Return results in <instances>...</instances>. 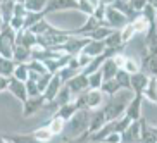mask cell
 <instances>
[{"label": "cell", "instance_id": "obj_1", "mask_svg": "<svg viewBox=\"0 0 157 143\" xmlns=\"http://www.w3.org/2000/svg\"><path fill=\"white\" fill-rule=\"evenodd\" d=\"M88 129H90V111L81 109L66 122L62 136L66 138V141L67 140H74V138L83 136V134H88Z\"/></svg>", "mask_w": 157, "mask_h": 143}, {"label": "cell", "instance_id": "obj_2", "mask_svg": "<svg viewBox=\"0 0 157 143\" xmlns=\"http://www.w3.org/2000/svg\"><path fill=\"white\" fill-rule=\"evenodd\" d=\"M129 95H114V97H109V100L104 103V105L100 107L102 111H104V115H105V121L109 122V121H116L119 119V117H123L124 115V111H126V105H128L129 102Z\"/></svg>", "mask_w": 157, "mask_h": 143}, {"label": "cell", "instance_id": "obj_3", "mask_svg": "<svg viewBox=\"0 0 157 143\" xmlns=\"http://www.w3.org/2000/svg\"><path fill=\"white\" fill-rule=\"evenodd\" d=\"M16 35L17 33L10 28L9 24H4V28L0 31V57L12 59L14 47H16Z\"/></svg>", "mask_w": 157, "mask_h": 143}, {"label": "cell", "instance_id": "obj_4", "mask_svg": "<svg viewBox=\"0 0 157 143\" xmlns=\"http://www.w3.org/2000/svg\"><path fill=\"white\" fill-rule=\"evenodd\" d=\"M88 42H90V40L85 38V36H74V35H71V36L66 40V43H62L60 47H56L54 50L60 52V54H67V55H71V57H76L83 52V48L86 47Z\"/></svg>", "mask_w": 157, "mask_h": 143}, {"label": "cell", "instance_id": "obj_5", "mask_svg": "<svg viewBox=\"0 0 157 143\" xmlns=\"http://www.w3.org/2000/svg\"><path fill=\"white\" fill-rule=\"evenodd\" d=\"M104 23H105V26H107V28H111L112 31H121V29L124 28L129 21L123 14H121L119 10H116L114 7H111V5H109V2H107V5H105V16H104Z\"/></svg>", "mask_w": 157, "mask_h": 143}, {"label": "cell", "instance_id": "obj_6", "mask_svg": "<svg viewBox=\"0 0 157 143\" xmlns=\"http://www.w3.org/2000/svg\"><path fill=\"white\" fill-rule=\"evenodd\" d=\"M140 71L143 74H147L148 78L157 79V54H148L143 50L140 55Z\"/></svg>", "mask_w": 157, "mask_h": 143}, {"label": "cell", "instance_id": "obj_7", "mask_svg": "<svg viewBox=\"0 0 157 143\" xmlns=\"http://www.w3.org/2000/svg\"><path fill=\"white\" fill-rule=\"evenodd\" d=\"M45 107H47V100L43 98V95L28 97V100L23 103V117H31V115L38 114L40 111H43Z\"/></svg>", "mask_w": 157, "mask_h": 143}, {"label": "cell", "instance_id": "obj_8", "mask_svg": "<svg viewBox=\"0 0 157 143\" xmlns=\"http://www.w3.org/2000/svg\"><path fill=\"white\" fill-rule=\"evenodd\" d=\"M64 86L67 88L71 92V95L76 98V97H79V95H83L85 92H88V76L79 73L78 76H74L71 81H67Z\"/></svg>", "mask_w": 157, "mask_h": 143}, {"label": "cell", "instance_id": "obj_9", "mask_svg": "<svg viewBox=\"0 0 157 143\" xmlns=\"http://www.w3.org/2000/svg\"><path fill=\"white\" fill-rule=\"evenodd\" d=\"M142 102H143L142 95H133L129 98L128 105H126V111H124V117H128L131 122L142 119Z\"/></svg>", "mask_w": 157, "mask_h": 143}, {"label": "cell", "instance_id": "obj_10", "mask_svg": "<svg viewBox=\"0 0 157 143\" xmlns=\"http://www.w3.org/2000/svg\"><path fill=\"white\" fill-rule=\"evenodd\" d=\"M60 10H78V2L76 0H48L43 14L47 16L52 12H60Z\"/></svg>", "mask_w": 157, "mask_h": 143}, {"label": "cell", "instance_id": "obj_11", "mask_svg": "<svg viewBox=\"0 0 157 143\" xmlns=\"http://www.w3.org/2000/svg\"><path fill=\"white\" fill-rule=\"evenodd\" d=\"M7 92H9L10 95L16 98V100L21 102V103H24V102L28 100L26 83H23V81H17V79L10 78V79H9V88H7Z\"/></svg>", "mask_w": 157, "mask_h": 143}, {"label": "cell", "instance_id": "obj_12", "mask_svg": "<svg viewBox=\"0 0 157 143\" xmlns=\"http://www.w3.org/2000/svg\"><path fill=\"white\" fill-rule=\"evenodd\" d=\"M105 124H107V121H105V115H104L102 109L90 111V129H88V134H95Z\"/></svg>", "mask_w": 157, "mask_h": 143}, {"label": "cell", "instance_id": "obj_13", "mask_svg": "<svg viewBox=\"0 0 157 143\" xmlns=\"http://www.w3.org/2000/svg\"><path fill=\"white\" fill-rule=\"evenodd\" d=\"M121 143H140V121H135L119 134Z\"/></svg>", "mask_w": 157, "mask_h": 143}, {"label": "cell", "instance_id": "obj_14", "mask_svg": "<svg viewBox=\"0 0 157 143\" xmlns=\"http://www.w3.org/2000/svg\"><path fill=\"white\" fill-rule=\"evenodd\" d=\"M16 45H21V47H26L29 50H33L35 47L38 45V40H36V35H33L29 29H23L16 35Z\"/></svg>", "mask_w": 157, "mask_h": 143}, {"label": "cell", "instance_id": "obj_15", "mask_svg": "<svg viewBox=\"0 0 157 143\" xmlns=\"http://www.w3.org/2000/svg\"><path fill=\"white\" fill-rule=\"evenodd\" d=\"M62 86H64V83L60 81L59 74H54L52 79H50V83H48V86H47V90L43 92V98L47 100V103H50V102L57 97V93L60 92V88Z\"/></svg>", "mask_w": 157, "mask_h": 143}, {"label": "cell", "instance_id": "obj_16", "mask_svg": "<svg viewBox=\"0 0 157 143\" xmlns=\"http://www.w3.org/2000/svg\"><path fill=\"white\" fill-rule=\"evenodd\" d=\"M78 111H81V109H79L78 103L73 100L71 103H67V105H64V107H60V109H57V111L54 112L52 115H54V117H57V119H60V121H64V122H67V121H69Z\"/></svg>", "mask_w": 157, "mask_h": 143}, {"label": "cell", "instance_id": "obj_17", "mask_svg": "<svg viewBox=\"0 0 157 143\" xmlns=\"http://www.w3.org/2000/svg\"><path fill=\"white\" fill-rule=\"evenodd\" d=\"M147 83H148V76L143 74L142 71L133 74L131 76V92H133V95H142L143 97V90L147 88Z\"/></svg>", "mask_w": 157, "mask_h": 143}, {"label": "cell", "instance_id": "obj_18", "mask_svg": "<svg viewBox=\"0 0 157 143\" xmlns=\"http://www.w3.org/2000/svg\"><path fill=\"white\" fill-rule=\"evenodd\" d=\"M2 136L9 143H45V141H40L38 138H35L31 133H5Z\"/></svg>", "mask_w": 157, "mask_h": 143}, {"label": "cell", "instance_id": "obj_19", "mask_svg": "<svg viewBox=\"0 0 157 143\" xmlns=\"http://www.w3.org/2000/svg\"><path fill=\"white\" fill-rule=\"evenodd\" d=\"M140 143H157V138L152 131V126L147 122V119H140Z\"/></svg>", "mask_w": 157, "mask_h": 143}, {"label": "cell", "instance_id": "obj_20", "mask_svg": "<svg viewBox=\"0 0 157 143\" xmlns=\"http://www.w3.org/2000/svg\"><path fill=\"white\" fill-rule=\"evenodd\" d=\"M104 52H105V43H104V42H93V40H90V42L86 43V47L83 48V52H81V54L88 55L90 59H95V57H100Z\"/></svg>", "mask_w": 157, "mask_h": 143}, {"label": "cell", "instance_id": "obj_21", "mask_svg": "<svg viewBox=\"0 0 157 143\" xmlns=\"http://www.w3.org/2000/svg\"><path fill=\"white\" fill-rule=\"evenodd\" d=\"M28 71H29V78L28 79H35V81H38L42 76L48 74L47 73L45 64H43V62H38V60H29L28 62Z\"/></svg>", "mask_w": 157, "mask_h": 143}, {"label": "cell", "instance_id": "obj_22", "mask_svg": "<svg viewBox=\"0 0 157 143\" xmlns=\"http://www.w3.org/2000/svg\"><path fill=\"white\" fill-rule=\"evenodd\" d=\"M12 60L16 64H28L31 60V50L26 48V47L16 45L14 47V54H12Z\"/></svg>", "mask_w": 157, "mask_h": 143}, {"label": "cell", "instance_id": "obj_23", "mask_svg": "<svg viewBox=\"0 0 157 143\" xmlns=\"http://www.w3.org/2000/svg\"><path fill=\"white\" fill-rule=\"evenodd\" d=\"M104 43H105V48H112V50H124L126 48V45L121 40V31H112L104 40Z\"/></svg>", "mask_w": 157, "mask_h": 143}, {"label": "cell", "instance_id": "obj_24", "mask_svg": "<svg viewBox=\"0 0 157 143\" xmlns=\"http://www.w3.org/2000/svg\"><path fill=\"white\" fill-rule=\"evenodd\" d=\"M143 100L157 105V79L155 78H148L147 88L143 90Z\"/></svg>", "mask_w": 157, "mask_h": 143}, {"label": "cell", "instance_id": "obj_25", "mask_svg": "<svg viewBox=\"0 0 157 143\" xmlns=\"http://www.w3.org/2000/svg\"><path fill=\"white\" fill-rule=\"evenodd\" d=\"M117 71H119V67L114 64V60H112V59H107L105 62H104V66L100 67V73H102V78H104V81L114 79L116 74H117Z\"/></svg>", "mask_w": 157, "mask_h": 143}, {"label": "cell", "instance_id": "obj_26", "mask_svg": "<svg viewBox=\"0 0 157 143\" xmlns=\"http://www.w3.org/2000/svg\"><path fill=\"white\" fill-rule=\"evenodd\" d=\"M14 5H16V2H12V0L0 2V16H2L4 24L10 23V19H12V16H14Z\"/></svg>", "mask_w": 157, "mask_h": 143}, {"label": "cell", "instance_id": "obj_27", "mask_svg": "<svg viewBox=\"0 0 157 143\" xmlns=\"http://www.w3.org/2000/svg\"><path fill=\"white\" fill-rule=\"evenodd\" d=\"M14 69H16V62L12 59H4L0 57V76L5 79H10L14 76Z\"/></svg>", "mask_w": 157, "mask_h": 143}, {"label": "cell", "instance_id": "obj_28", "mask_svg": "<svg viewBox=\"0 0 157 143\" xmlns=\"http://www.w3.org/2000/svg\"><path fill=\"white\" fill-rule=\"evenodd\" d=\"M45 126L48 128V131L52 133V136H60V134H64L66 122L60 121V119H57V117H54V115H50V119L47 121Z\"/></svg>", "mask_w": 157, "mask_h": 143}, {"label": "cell", "instance_id": "obj_29", "mask_svg": "<svg viewBox=\"0 0 157 143\" xmlns=\"http://www.w3.org/2000/svg\"><path fill=\"white\" fill-rule=\"evenodd\" d=\"M109 59V57L105 55V54H102L100 57H95V59H92V62L85 67L83 71H81V74H85V76H90V74L97 73V71H100V67L104 66V62Z\"/></svg>", "mask_w": 157, "mask_h": 143}, {"label": "cell", "instance_id": "obj_30", "mask_svg": "<svg viewBox=\"0 0 157 143\" xmlns=\"http://www.w3.org/2000/svg\"><path fill=\"white\" fill-rule=\"evenodd\" d=\"M24 7L29 14H43L47 9V0H28L24 2Z\"/></svg>", "mask_w": 157, "mask_h": 143}, {"label": "cell", "instance_id": "obj_31", "mask_svg": "<svg viewBox=\"0 0 157 143\" xmlns=\"http://www.w3.org/2000/svg\"><path fill=\"white\" fill-rule=\"evenodd\" d=\"M100 92H102V95L114 97V95H117V93L123 92V90L119 88V85H117V81H116V79H109V81H104V83H102Z\"/></svg>", "mask_w": 157, "mask_h": 143}, {"label": "cell", "instance_id": "obj_32", "mask_svg": "<svg viewBox=\"0 0 157 143\" xmlns=\"http://www.w3.org/2000/svg\"><path fill=\"white\" fill-rule=\"evenodd\" d=\"M114 79L117 81V85H119V88L123 92H131V76H129L126 71L119 69Z\"/></svg>", "mask_w": 157, "mask_h": 143}, {"label": "cell", "instance_id": "obj_33", "mask_svg": "<svg viewBox=\"0 0 157 143\" xmlns=\"http://www.w3.org/2000/svg\"><path fill=\"white\" fill-rule=\"evenodd\" d=\"M111 33H112L111 28H107V26H100V28H97L95 31L90 33L86 38H88V40H93V42H104Z\"/></svg>", "mask_w": 157, "mask_h": 143}, {"label": "cell", "instance_id": "obj_34", "mask_svg": "<svg viewBox=\"0 0 157 143\" xmlns=\"http://www.w3.org/2000/svg\"><path fill=\"white\" fill-rule=\"evenodd\" d=\"M131 26H133V29H135L136 35H143V36H145V33L148 31V21L143 17L142 14H140L136 19L131 21Z\"/></svg>", "mask_w": 157, "mask_h": 143}, {"label": "cell", "instance_id": "obj_35", "mask_svg": "<svg viewBox=\"0 0 157 143\" xmlns=\"http://www.w3.org/2000/svg\"><path fill=\"white\" fill-rule=\"evenodd\" d=\"M31 134L35 136V138H38L40 141H45V143H52L50 140L54 138V136H52V133L48 131V128H47V126H42V128L33 129Z\"/></svg>", "mask_w": 157, "mask_h": 143}, {"label": "cell", "instance_id": "obj_36", "mask_svg": "<svg viewBox=\"0 0 157 143\" xmlns=\"http://www.w3.org/2000/svg\"><path fill=\"white\" fill-rule=\"evenodd\" d=\"M14 79H17V81H23V83H26L29 78V71H28V64H16V69H14V76H12Z\"/></svg>", "mask_w": 157, "mask_h": 143}, {"label": "cell", "instance_id": "obj_37", "mask_svg": "<svg viewBox=\"0 0 157 143\" xmlns=\"http://www.w3.org/2000/svg\"><path fill=\"white\" fill-rule=\"evenodd\" d=\"M123 71H126L129 76H133V74L140 73V64H138V60L133 59V57H128V55H126L124 66H123Z\"/></svg>", "mask_w": 157, "mask_h": 143}, {"label": "cell", "instance_id": "obj_38", "mask_svg": "<svg viewBox=\"0 0 157 143\" xmlns=\"http://www.w3.org/2000/svg\"><path fill=\"white\" fill-rule=\"evenodd\" d=\"M95 7H97V2L78 0V10H79V12H85L88 17H92V16H93V12H95Z\"/></svg>", "mask_w": 157, "mask_h": 143}, {"label": "cell", "instance_id": "obj_39", "mask_svg": "<svg viewBox=\"0 0 157 143\" xmlns=\"http://www.w3.org/2000/svg\"><path fill=\"white\" fill-rule=\"evenodd\" d=\"M102 83H104V78H102V73L97 71L88 76V90H100Z\"/></svg>", "mask_w": 157, "mask_h": 143}, {"label": "cell", "instance_id": "obj_40", "mask_svg": "<svg viewBox=\"0 0 157 143\" xmlns=\"http://www.w3.org/2000/svg\"><path fill=\"white\" fill-rule=\"evenodd\" d=\"M135 35H136V33H135V29H133V26H131V23H128L124 28L121 29V40H123V43H124V45L129 42V40H133Z\"/></svg>", "mask_w": 157, "mask_h": 143}, {"label": "cell", "instance_id": "obj_41", "mask_svg": "<svg viewBox=\"0 0 157 143\" xmlns=\"http://www.w3.org/2000/svg\"><path fill=\"white\" fill-rule=\"evenodd\" d=\"M26 92H28V97H38V95H42L35 79H28L26 81Z\"/></svg>", "mask_w": 157, "mask_h": 143}, {"label": "cell", "instance_id": "obj_42", "mask_svg": "<svg viewBox=\"0 0 157 143\" xmlns=\"http://www.w3.org/2000/svg\"><path fill=\"white\" fill-rule=\"evenodd\" d=\"M26 7H24V2H16V5H14V16L12 17H26Z\"/></svg>", "mask_w": 157, "mask_h": 143}, {"label": "cell", "instance_id": "obj_43", "mask_svg": "<svg viewBox=\"0 0 157 143\" xmlns=\"http://www.w3.org/2000/svg\"><path fill=\"white\" fill-rule=\"evenodd\" d=\"M50 79H52V74H45V76H42V78L36 81L38 90H40V93H42V95H43V92L47 90V86H48V83H50Z\"/></svg>", "mask_w": 157, "mask_h": 143}, {"label": "cell", "instance_id": "obj_44", "mask_svg": "<svg viewBox=\"0 0 157 143\" xmlns=\"http://www.w3.org/2000/svg\"><path fill=\"white\" fill-rule=\"evenodd\" d=\"M145 4H147V2H143V0H140V2H138V0H129V5H131V9H133L136 14H142Z\"/></svg>", "mask_w": 157, "mask_h": 143}, {"label": "cell", "instance_id": "obj_45", "mask_svg": "<svg viewBox=\"0 0 157 143\" xmlns=\"http://www.w3.org/2000/svg\"><path fill=\"white\" fill-rule=\"evenodd\" d=\"M100 143H121V136L119 134H109V136H105Z\"/></svg>", "mask_w": 157, "mask_h": 143}, {"label": "cell", "instance_id": "obj_46", "mask_svg": "<svg viewBox=\"0 0 157 143\" xmlns=\"http://www.w3.org/2000/svg\"><path fill=\"white\" fill-rule=\"evenodd\" d=\"M64 143H92L90 141V134H83V136H79V138H74V140H67Z\"/></svg>", "mask_w": 157, "mask_h": 143}, {"label": "cell", "instance_id": "obj_47", "mask_svg": "<svg viewBox=\"0 0 157 143\" xmlns=\"http://www.w3.org/2000/svg\"><path fill=\"white\" fill-rule=\"evenodd\" d=\"M7 88H9V79H5V78L0 76V93L7 92Z\"/></svg>", "mask_w": 157, "mask_h": 143}, {"label": "cell", "instance_id": "obj_48", "mask_svg": "<svg viewBox=\"0 0 157 143\" xmlns=\"http://www.w3.org/2000/svg\"><path fill=\"white\" fill-rule=\"evenodd\" d=\"M152 131H154V134H155V138H157V126H152Z\"/></svg>", "mask_w": 157, "mask_h": 143}, {"label": "cell", "instance_id": "obj_49", "mask_svg": "<svg viewBox=\"0 0 157 143\" xmlns=\"http://www.w3.org/2000/svg\"><path fill=\"white\" fill-rule=\"evenodd\" d=\"M0 143H5V138L2 136V134H0Z\"/></svg>", "mask_w": 157, "mask_h": 143}]
</instances>
